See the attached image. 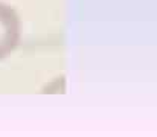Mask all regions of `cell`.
Listing matches in <instances>:
<instances>
[{
    "label": "cell",
    "mask_w": 157,
    "mask_h": 137,
    "mask_svg": "<svg viewBox=\"0 0 157 137\" xmlns=\"http://www.w3.org/2000/svg\"><path fill=\"white\" fill-rule=\"evenodd\" d=\"M18 18L6 5H0V58L6 56L18 41Z\"/></svg>",
    "instance_id": "obj_1"
}]
</instances>
